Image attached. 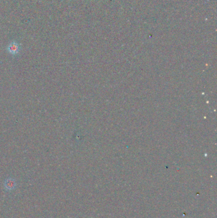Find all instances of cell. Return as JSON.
Segmentation results:
<instances>
[{
	"label": "cell",
	"mask_w": 217,
	"mask_h": 218,
	"mask_svg": "<svg viewBox=\"0 0 217 218\" xmlns=\"http://www.w3.org/2000/svg\"><path fill=\"white\" fill-rule=\"evenodd\" d=\"M8 50L11 54L16 55V54H18V52H19L20 47L19 44L16 43V42H12L8 47Z\"/></svg>",
	"instance_id": "1"
},
{
	"label": "cell",
	"mask_w": 217,
	"mask_h": 218,
	"mask_svg": "<svg viewBox=\"0 0 217 218\" xmlns=\"http://www.w3.org/2000/svg\"><path fill=\"white\" fill-rule=\"evenodd\" d=\"M16 186V181L13 178H8L5 182V187L7 189L11 190L14 189Z\"/></svg>",
	"instance_id": "2"
}]
</instances>
